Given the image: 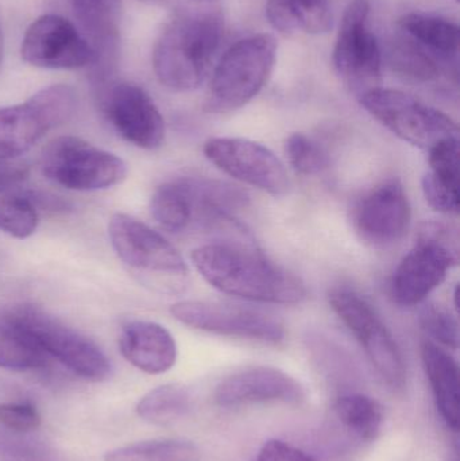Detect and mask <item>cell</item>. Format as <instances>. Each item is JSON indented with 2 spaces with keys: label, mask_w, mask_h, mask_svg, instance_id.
<instances>
[{
  "label": "cell",
  "mask_w": 460,
  "mask_h": 461,
  "mask_svg": "<svg viewBox=\"0 0 460 461\" xmlns=\"http://www.w3.org/2000/svg\"><path fill=\"white\" fill-rule=\"evenodd\" d=\"M192 262L211 286L240 300L296 305L307 295L296 276L242 244H204L192 251Z\"/></svg>",
  "instance_id": "obj_1"
},
{
  "label": "cell",
  "mask_w": 460,
  "mask_h": 461,
  "mask_svg": "<svg viewBox=\"0 0 460 461\" xmlns=\"http://www.w3.org/2000/svg\"><path fill=\"white\" fill-rule=\"evenodd\" d=\"M224 34L221 11H181L165 24L153 49V68L172 91L199 88L208 77Z\"/></svg>",
  "instance_id": "obj_2"
},
{
  "label": "cell",
  "mask_w": 460,
  "mask_h": 461,
  "mask_svg": "<svg viewBox=\"0 0 460 461\" xmlns=\"http://www.w3.org/2000/svg\"><path fill=\"white\" fill-rule=\"evenodd\" d=\"M113 251L132 276L151 292L177 295L189 285V268L178 249L138 219L115 213L108 221Z\"/></svg>",
  "instance_id": "obj_3"
},
{
  "label": "cell",
  "mask_w": 460,
  "mask_h": 461,
  "mask_svg": "<svg viewBox=\"0 0 460 461\" xmlns=\"http://www.w3.org/2000/svg\"><path fill=\"white\" fill-rule=\"evenodd\" d=\"M0 321L22 338L86 381L107 379L113 371L110 359L91 339L68 327L56 317L30 303H16L3 311Z\"/></svg>",
  "instance_id": "obj_4"
},
{
  "label": "cell",
  "mask_w": 460,
  "mask_h": 461,
  "mask_svg": "<svg viewBox=\"0 0 460 461\" xmlns=\"http://www.w3.org/2000/svg\"><path fill=\"white\" fill-rule=\"evenodd\" d=\"M277 49V41L270 34L251 35L232 45L213 70L205 110L227 113L250 103L266 86Z\"/></svg>",
  "instance_id": "obj_5"
},
{
  "label": "cell",
  "mask_w": 460,
  "mask_h": 461,
  "mask_svg": "<svg viewBox=\"0 0 460 461\" xmlns=\"http://www.w3.org/2000/svg\"><path fill=\"white\" fill-rule=\"evenodd\" d=\"M77 107V95L67 84L41 89L21 104L0 107V161L16 159L51 130L67 123Z\"/></svg>",
  "instance_id": "obj_6"
},
{
  "label": "cell",
  "mask_w": 460,
  "mask_h": 461,
  "mask_svg": "<svg viewBox=\"0 0 460 461\" xmlns=\"http://www.w3.org/2000/svg\"><path fill=\"white\" fill-rule=\"evenodd\" d=\"M41 167L51 183L77 192L113 188L127 176L123 159L72 135L56 138L46 146Z\"/></svg>",
  "instance_id": "obj_7"
},
{
  "label": "cell",
  "mask_w": 460,
  "mask_h": 461,
  "mask_svg": "<svg viewBox=\"0 0 460 461\" xmlns=\"http://www.w3.org/2000/svg\"><path fill=\"white\" fill-rule=\"evenodd\" d=\"M359 100L362 107L389 131L423 150L459 137L458 124L450 116L405 92L380 86Z\"/></svg>",
  "instance_id": "obj_8"
},
{
  "label": "cell",
  "mask_w": 460,
  "mask_h": 461,
  "mask_svg": "<svg viewBox=\"0 0 460 461\" xmlns=\"http://www.w3.org/2000/svg\"><path fill=\"white\" fill-rule=\"evenodd\" d=\"M442 224H427L418 244L402 258L394 271L391 294L394 303L410 308L427 300L458 265V249Z\"/></svg>",
  "instance_id": "obj_9"
},
{
  "label": "cell",
  "mask_w": 460,
  "mask_h": 461,
  "mask_svg": "<svg viewBox=\"0 0 460 461\" xmlns=\"http://www.w3.org/2000/svg\"><path fill=\"white\" fill-rule=\"evenodd\" d=\"M329 305L366 352L381 378L394 390L407 384V366L396 339L375 309L358 293L338 287L329 294Z\"/></svg>",
  "instance_id": "obj_10"
},
{
  "label": "cell",
  "mask_w": 460,
  "mask_h": 461,
  "mask_svg": "<svg viewBox=\"0 0 460 461\" xmlns=\"http://www.w3.org/2000/svg\"><path fill=\"white\" fill-rule=\"evenodd\" d=\"M370 3L353 0L346 8L334 49V67L356 96L380 88L383 53L369 26Z\"/></svg>",
  "instance_id": "obj_11"
},
{
  "label": "cell",
  "mask_w": 460,
  "mask_h": 461,
  "mask_svg": "<svg viewBox=\"0 0 460 461\" xmlns=\"http://www.w3.org/2000/svg\"><path fill=\"white\" fill-rule=\"evenodd\" d=\"M170 313L181 324L213 335L277 344L285 338L283 322L258 309L215 301L186 300L173 303Z\"/></svg>",
  "instance_id": "obj_12"
},
{
  "label": "cell",
  "mask_w": 460,
  "mask_h": 461,
  "mask_svg": "<svg viewBox=\"0 0 460 461\" xmlns=\"http://www.w3.org/2000/svg\"><path fill=\"white\" fill-rule=\"evenodd\" d=\"M205 158L230 177L281 197L289 191L288 173L281 159L262 143L246 138L216 137L204 143Z\"/></svg>",
  "instance_id": "obj_13"
},
{
  "label": "cell",
  "mask_w": 460,
  "mask_h": 461,
  "mask_svg": "<svg viewBox=\"0 0 460 461\" xmlns=\"http://www.w3.org/2000/svg\"><path fill=\"white\" fill-rule=\"evenodd\" d=\"M21 56L43 69H78L95 67L97 57L89 41L75 24L59 15L40 16L24 32Z\"/></svg>",
  "instance_id": "obj_14"
},
{
  "label": "cell",
  "mask_w": 460,
  "mask_h": 461,
  "mask_svg": "<svg viewBox=\"0 0 460 461\" xmlns=\"http://www.w3.org/2000/svg\"><path fill=\"white\" fill-rule=\"evenodd\" d=\"M102 107L111 126L131 145L154 150L164 143V118L150 95L137 84L122 81L107 86Z\"/></svg>",
  "instance_id": "obj_15"
},
{
  "label": "cell",
  "mask_w": 460,
  "mask_h": 461,
  "mask_svg": "<svg viewBox=\"0 0 460 461\" xmlns=\"http://www.w3.org/2000/svg\"><path fill=\"white\" fill-rule=\"evenodd\" d=\"M412 208L399 180H388L370 189L353 210V226L359 238L372 246L399 243L410 227Z\"/></svg>",
  "instance_id": "obj_16"
},
{
  "label": "cell",
  "mask_w": 460,
  "mask_h": 461,
  "mask_svg": "<svg viewBox=\"0 0 460 461\" xmlns=\"http://www.w3.org/2000/svg\"><path fill=\"white\" fill-rule=\"evenodd\" d=\"M305 390L297 379L278 368L253 367L227 376L215 390V402L221 408L281 402L300 405Z\"/></svg>",
  "instance_id": "obj_17"
},
{
  "label": "cell",
  "mask_w": 460,
  "mask_h": 461,
  "mask_svg": "<svg viewBox=\"0 0 460 461\" xmlns=\"http://www.w3.org/2000/svg\"><path fill=\"white\" fill-rule=\"evenodd\" d=\"M119 349L124 359L151 375L164 374L177 362V344L158 322L134 320L122 327Z\"/></svg>",
  "instance_id": "obj_18"
},
{
  "label": "cell",
  "mask_w": 460,
  "mask_h": 461,
  "mask_svg": "<svg viewBox=\"0 0 460 461\" xmlns=\"http://www.w3.org/2000/svg\"><path fill=\"white\" fill-rule=\"evenodd\" d=\"M69 5L96 51L95 78L102 84L118 57L121 0H69Z\"/></svg>",
  "instance_id": "obj_19"
},
{
  "label": "cell",
  "mask_w": 460,
  "mask_h": 461,
  "mask_svg": "<svg viewBox=\"0 0 460 461\" xmlns=\"http://www.w3.org/2000/svg\"><path fill=\"white\" fill-rule=\"evenodd\" d=\"M429 170L423 177L427 203L437 212L458 213L459 137L442 140L428 150Z\"/></svg>",
  "instance_id": "obj_20"
},
{
  "label": "cell",
  "mask_w": 460,
  "mask_h": 461,
  "mask_svg": "<svg viewBox=\"0 0 460 461\" xmlns=\"http://www.w3.org/2000/svg\"><path fill=\"white\" fill-rule=\"evenodd\" d=\"M424 371L434 394L437 411L448 429L459 430V366L447 351L432 341L421 346Z\"/></svg>",
  "instance_id": "obj_21"
},
{
  "label": "cell",
  "mask_w": 460,
  "mask_h": 461,
  "mask_svg": "<svg viewBox=\"0 0 460 461\" xmlns=\"http://www.w3.org/2000/svg\"><path fill=\"white\" fill-rule=\"evenodd\" d=\"M400 29L408 37L437 54L446 62L459 50V27L450 19L423 13H410L400 18Z\"/></svg>",
  "instance_id": "obj_22"
},
{
  "label": "cell",
  "mask_w": 460,
  "mask_h": 461,
  "mask_svg": "<svg viewBox=\"0 0 460 461\" xmlns=\"http://www.w3.org/2000/svg\"><path fill=\"white\" fill-rule=\"evenodd\" d=\"M150 212L154 221L170 232L191 229V204L184 177L157 186L150 200Z\"/></svg>",
  "instance_id": "obj_23"
},
{
  "label": "cell",
  "mask_w": 460,
  "mask_h": 461,
  "mask_svg": "<svg viewBox=\"0 0 460 461\" xmlns=\"http://www.w3.org/2000/svg\"><path fill=\"white\" fill-rule=\"evenodd\" d=\"M191 411V394L180 384H162L140 398L137 414L154 425H170L184 419Z\"/></svg>",
  "instance_id": "obj_24"
},
{
  "label": "cell",
  "mask_w": 460,
  "mask_h": 461,
  "mask_svg": "<svg viewBox=\"0 0 460 461\" xmlns=\"http://www.w3.org/2000/svg\"><path fill=\"white\" fill-rule=\"evenodd\" d=\"M338 420L364 441L377 440L383 425V406L364 394H347L338 398L334 405Z\"/></svg>",
  "instance_id": "obj_25"
},
{
  "label": "cell",
  "mask_w": 460,
  "mask_h": 461,
  "mask_svg": "<svg viewBox=\"0 0 460 461\" xmlns=\"http://www.w3.org/2000/svg\"><path fill=\"white\" fill-rule=\"evenodd\" d=\"M104 461H202L196 444L183 438L140 441L113 449Z\"/></svg>",
  "instance_id": "obj_26"
},
{
  "label": "cell",
  "mask_w": 460,
  "mask_h": 461,
  "mask_svg": "<svg viewBox=\"0 0 460 461\" xmlns=\"http://www.w3.org/2000/svg\"><path fill=\"white\" fill-rule=\"evenodd\" d=\"M445 59L402 32L391 49V64L400 75L416 81L437 80L442 75Z\"/></svg>",
  "instance_id": "obj_27"
},
{
  "label": "cell",
  "mask_w": 460,
  "mask_h": 461,
  "mask_svg": "<svg viewBox=\"0 0 460 461\" xmlns=\"http://www.w3.org/2000/svg\"><path fill=\"white\" fill-rule=\"evenodd\" d=\"M40 223L37 208L18 189H0V230L15 239H27Z\"/></svg>",
  "instance_id": "obj_28"
},
{
  "label": "cell",
  "mask_w": 460,
  "mask_h": 461,
  "mask_svg": "<svg viewBox=\"0 0 460 461\" xmlns=\"http://www.w3.org/2000/svg\"><path fill=\"white\" fill-rule=\"evenodd\" d=\"M48 357L22 338L13 328L0 321V368L27 371L43 368Z\"/></svg>",
  "instance_id": "obj_29"
},
{
  "label": "cell",
  "mask_w": 460,
  "mask_h": 461,
  "mask_svg": "<svg viewBox=\"0 0 460 461\" xmlns=\"http://www.w3.org/2000/svg\"><path fill=\"white\" fill-rule=\"evenodd\" d=\"M285 153L294 172L302 176L319 175L329 167V156L323 148L300 132L286 140Z\"/></svg>",
  "instance_id": "obj_30"
},
{
  "label": "cell",
  "mask_w": 460,
  "mask_h": 461,
  "mask_svg": "<svg viewBox=\"0 0 460 461\" xmlns=\"http://www.w3.org/2000/svg\"><path fill=\"white\" fill-rule=\"evenodd\" d=\"M297 32L307 34H326L332 27V10L329 0H285Z\"/></svg>",
  "instance_id": "obj_31"
},
{
  "label": "cell",
  "mask_w": 460,
  "mask_h": 461,
  "mask_svg": "<svg viewBox=\"0 0 460 461\" xmlns=\"http://www.w3.org/2000/svg\"><path fill=\"white\" fill-rule=\"evenodd\" d=\"M421 327L429 338L451 349L459 347V325L450 312L437 305H429L421 313Z\"/></svg>",
  "instance_id": "obj_32"
},
{
  "label": "cell",
  "mask_w": 460,
  "mask_h": 461,
  "mask_svg": "<svg viewBox=\"0 0 460 461\" xmlns=\"http://www.w3.org/2000/svg\"><path fill=\"white\" fill-rule=\"evenodd\" d=\"M0 455L5 460L38 459L51 456L53 452L29 433L14 432L0 425Z\"/></svg>",
  "instance_id": "obj_33"
},
{
  "label": "cell",
  "mask_w": 460,
  "mask_h": 461,
  "mask_svg": "<svg viewBox=\"0 0 460 461\" xmlns=\"http://www.w3.org/2000/svg\"><path fill=\"white\" fill-rule=\"evenodd\" d=\"M41 414L27 402H10L0 405V425L19 433H30L41 427Z\"/></svg>",
  "instance_id": "obj_34"
},
{
  "label": "cell",
  "mask_w": 460,
  "mask_h": 461,
  "mask_svg": "<svg viewBox=\"0 0 460 461\" xmlns=\"http://www.w3.org/2000/svg\"><path fill=\"white\" fill-rule=\"evenodd\" d=\"M253 461H316L307 452L281 440H269Z\"/></svg>",
  "instance_id": "obj_35"
},
{
  "label": "cell",
  "mask_w": 460,
  "mask_h": 461,
  "mask_svg": "<svg viewBox=\"0 0 460 461\" xmlns=\"http://www.w3.org/2000/svg\"><path fill=\"white\" fill-rule=\"evenodd\" d=\"M29 167L16 159L0 161V189H18L27 180Z\"/></svg>",
  "instance_id": "obj_36"
},
{
  "label": "cell",
  "mask_w": 460,
  "mask_h": 461,
  "mask_svg": "<svg viewBox=\"0 0 460 461\" xmlns=\"http://www.w3.org/2000/svg\"><path fill=\"white\" fill-rule=\"evenodd\" d=\"M5 461H57L54 459V455L46 457H38V459H24V460H5Z\"/></svg>",
  "instance_id": "obj_37"
},
{
  "label": "cell",
  "mask_w": 460,
  "mask_h": 461,
  "mask_svg": "<svg viewBox=\"0 0 460 461\" xmlns=\"http://www.w3.org/2000/svg\"><path fill=\"white\" fill-rule=\"evenodd\" d=\"M2 57H3V35H2V29H0V64H2Z\"/></svg>",
  "instance_id": "obj_38"
},
{
  "label": "cell",
  "mask_w": 460,
  "mask_h": 461,
  "mask_svg": "<svg viewBox=\"0 0 460 461\" xmlns=\"http://www.w3.org/2000/svg\"><path fill=\"white\" fill-rule=\"evenodd\" d=\"M145 2H159V0H145Z\"/></svg>",
  "instance_id": "obj_39"
},
{
  "label": "cell",
  "mask_w": 460,
  "mask_h": 461,
  "mask_svg": "<svg viewBox=\"0 0 460 461\" xmlns=\"http://www.w3.org/2000/svg\"><path fill=\"white\" fill-rule=\"evenodd\" d=\"M454 461H456V460H454Z\"/></svg>",
  "instance_id": "obj_40"
}]
</instances>
